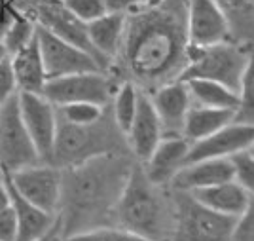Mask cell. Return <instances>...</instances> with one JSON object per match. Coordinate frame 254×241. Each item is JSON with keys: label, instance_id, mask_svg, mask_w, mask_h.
I'll return each instance as SVG.
<instances>
[{"label": "cell", "instance_id": "27", "mask_svg": "<svg viewBox=\"0 0 254 241\" xmlns=\"http://www.w3.org/2000/svg\"><path fill=\"white\" fill-rule=\"evenodd\" d=\"M57 241H152L146 240L142 236H138L135 232H129L120 226H95V228H87V230L76 232L70 236H63Z\"/></svg>", "mask_w": 254, "mask_h": 241}, {"label": "cell", "instance_id": "1", "mask_svg": "<svg viewBox=\"0 0 254 241\" xmlns=\"http://www.w3.org/2000/svg\"><path fill=\"white\" fill-rule=\"evenodd\" d=\"M188 0L148 2L126 17L124 38L116 59L126 80L142 91H154L173 82L188 63L186 34Z\"/></svg>", "mask_w": 254, "mask_h": 241}, {"label": "cell", "instance_id": "15", "mask_svg": "<svg viewBox=\"0 0 254 241\" xmlns=\"http://www.w3.org/2000/svg\"><path fill=\"white\" fill-rule=\"evenodd\" d=\"M161 139H163V131H161V124L156 116V110L152 106L150 95L140 89L137 112L131 122V127L126 133L127 147L131 150V154L137 158L138 163H144Z\"/></svg>", "mask_w": 254, "mask_h": 241}, {"label": "cell", "instance_id": "2", "mask_svg": "<svg viewBox=\"0 0 254 241\" xmlns=\"http://www.w3.org/2000/svg\"><path fill=\"white\" fill-rule=\"evenodd\" d=\"M66 169L59 209L64 207V236H70L93 228L101 215H112L131 165L118 154H103Z\"/></svg>", "mask_w": 254, "mask_h": 241}, {"label": "cell", "instance_id": "39", "mask_svg": "<svg viewBox=\"0 0 254 241\" xmlns=\"http://www.w3.org/2000/svg\"><path fill=\"white\" fill-rule=\"evenodd\" d=\"M148 2H156V0H148Z\"/></svg>", "mask_w": 254, "mask_h": 241}, {"label": "cell", "instance_id": "40", "mask_svg": "<svg viewBox=\"0 0 254 241\" xmlns=\"http://www.w3.org/2000/svg\"><path fill=\"white\" fill-rule=\"evenodd\" d=\"M44 241H52V240H44Z\"/></svg>", "mask_w": 254, "mask_h": 241}, {"label": "cell", "instance_id": "6", "mask_svg": "<svg viewBox=\"0 0 254 241\" xmlns=\"http://www.w3.org/2000/svg\"><path fill=\"white\" fill-rule=\"evenodd\" d=\"M103 118L91 126H74V124H66L59 118L52 165L72 167V165L84 163L95 156L114 154L112 148H114L116 139L110 133L108 127L101 126Z\"/></svg>", "mask_w": 254, "mask_h": 241}, {"label": "cell", "instance_id": "35", "mask_svg": "<svg viewBox=\"0 0 254 241\" xmlns=\"http://www.w3.org/2000/svg\"><path fill=\"white\" fill-rule=\"evenodd\" d=\"M105 10L110 13H124L129 15L138 8H142L144 4H148V0H103Z\"/></svg>", "mask_w": 254, "mask_h": 241}, {"label": "cell", "instance_id": "22", "mask_svg": "<svg viewBox=\"0 0 254 241\" xmlns=\"http://www.w3.org/2000/svg\"><path fill=\"white\" fill-rule=\"evenodd\" d=\"M235 112L224 108H209V106L191 105L184 118L182 137L188 143H195L199 139L212 135L214 131L222 129L224 126L232 124Z\"/></svg>", "mask_w": 254, "mask_h": 241}, {"label": "cell", "instance_id": "21", "mask_svg": "<svg viewBox=\"0 0 254 241\" xmlns=\"http://www.w3.org/2000/svg\"><path fill=\"white\" fill-rule=\"evenodd\" d=\"M15 82H17V91L25 93H42L44 84L48 82V76L44 71L42 55L38 48L36 36L25 48L10 55Z\"/></svg>", "mask_w": 254, "mask_h": 241}, {"label": "cell", "instance_id": "14", "mask_svg": "<svg viewBox=\"0 0 254 241\" xmlns=\"http://www.w3.org/2000/svg\"><path fill=\"white\" fill-rule=\"evenodd\" d=\"M148 95L159 124H161L163 137H182L184 118H186L188 108L191 106L186 84L180 80H173V82L156 87Z\"/></svg>", "mask_w": 254, "mask_h": 241}, {"label": "cell", "instance_id": "17", "mask_svg": "<svg viewBox=\"0 0 254 241\" xmlns=\"http://www.w3.org/2000/svg\"><path fill=\"white\" fill-rule=\"evenodd\" d=\"M4 182L10 192V207L13 209L15 219H17V241L52 240L55 226H57V215L38 209L31 201L21 198L6 178Z\"/></svg>", "mask_w": 254, "mask_h": 241}, {"label": "cell", "instance_id": "9", "mask_svg": "<svg viewBox=\"0 0 254 241\" xmlns=\"http://www.w3.org/2000/svg\"><path fill=\"white\" fill-rule=\"evenodd\" d=\"M13 190L38 209L57 215L61 205V169L50 163H34L11 173H2Z\"/></svg>", "mask_w": 254, "mask_h": 241}, {"label": "cell", "instance_id": "19", "mask_svg": "<svg viewBox=\"0 0 254 241\" xmlns=\"http://www.w3.org/2000/svg\"><path fill=\"white\" fill-rule=\"evenodd\" d=\"M195 201L209 207L214 213L226 217H241L245 211L253 207V190H247L235 180H228L222 184H214L209 188L188 192Z\"/></svg>", "mask_w": 254, "mask_h": 241}, {"label": "cell", "instance_id": "3", "mask_svg": "<svg viewBox=\"0 0 254 241\" xmlns=\"http://www.w3.org/2000/svg\"><path fill=\"white\" fill-rule=\"evenodd\" d=\"M112 219L116 226L135 232L146 240H173V199L161 186L150 182L140 163L129 169L112 209Z\"/></svg>", "mask_w": 254, "mask_h": 241}, {"label": "cell", "instance_id": "4", "mask_svg": "<svg viewBox=\"0 0 254 241\" xmlns=\"http://www.w3.org/2000/svg\"><path fill=\"white\" fill-rule=\"evenodd\" d=\"M253 65V53L249 44H239L233 40L188 50V63L177 80H211L230 87L237 93L247 69Z\"/></svg>", "mask_w": 254, "mask_h": 241}, {"label": "cell", "instance_id": "10", "mask_svg": "<svg viewBox=\"0 0 254 241\" xmlns=\"http://www.w3.org/2000/svg\"><path fill=\"white\" fill-rule=\"evenodd\" d=\"M17 103L23 124L27 127V133L31 137L40 163L52 165L53 147L59 126L57 106L52 105L42 93H25V91H17Z\"/></svg>", "mask_w": 254, "mask_h": 241}, {"label": "cell", "instance_id": "37", "mask_svg": "<svg viewBox=\"0 0 254 241\" xmlns=\"http://www.w3.org/2000/svg\"><path fill=\"white\" fill-rule=\"evenodd\" d=\"M10 57V52H8V48H6V44L0 40V63L4 61V59H8Z\"/></svg>", "mask_w": 254, "mask_h": 241}, {"label": "cell", "instance_id": "18", "mask_svg": "<svg viewBox=\"0 0 254 241\" xmlns=\"http://www.w3.org/2000/svg\"><path fill=\"white\" fill-rule=\"evenodd\" d=\"M233 180L232 165L228 158H214V160H199L182 165L180 171L171 180V188L180 192H193V190L209 188L214 184H222Z\"/></svg>", "mask_w": 254, "mask_h": 241}, {"label": "cell", "instance_id": "28", "mask_svg": "<svg viewBox=\"0 0 254 241\" xmlns=\"http://www.w3.org/2000/svg\"><path fill=\"white\" fill-rule=\"evenodd\" d=\"M105 108L106 106L97 105V103H68V105L59 106L57 114L66 124L91 126L105 116Z\"/></svg>", "mask_w": 254, "mask_h": 241}, {"label": "cell", "instance_id": "13", "mask_svg": "<svg viewBox=\"0 0 254 241\" xmlns=\"http://www.w3.org/2000/svg\"><path fill=\"white\" fill-rule=\"evenodd\" d=\"M254 143V126L232 122L222 129L214 131L212 135L190 143L184 165L199 160H214V158H230L232 154L253 147Z\"/></svg>", "mask_w": 254, "mask_h": 241}, {"label": "cell", "instance_id": "33", "mask_svg": "<svg viewBox=\"0 0 254 241\" xmlns=\"http://www.w3.org/2000/svg\"><path fill=\"white\" fill-rule=\"evenodd\" d=\"M230 241H254L253 207L247 209L241 217L235 219L232 234H230Z\"/></svg>", "mask_w": 254, "mask_h": 241}, {"label": "cell", "instance_id": "23", "mask_svg": "<svg viewBox=\"0 0 254 241\" xmlns=\"http://www.w3.org/2000/svg\"><path fill=\"white\" fill-rule=\"evenodd\" d=\"M186 89L190 93L191 105L209 106V108H224V110H233L237 108V93L230 87L211 82V80H186Z\"/></svg>", "mask_w": 254, "mask_h": 241}, {"label": "cell", "instance_id": "34", "mask_svg": "<svg viewBox=\"0 0 254 241\" xmlns=\"http://www.w3.org/2000/svg\"><path fill=\"white\" fill-rule=\"evenodd\" d=\"M0 241H17V219L11 207L0 211Z\"/></svg>", "mask_w": 254, "mask_h": 241}, {"label": "cell", "instance_id": "31", "mask_svg": "<svg viewBox=\"0 0 254 241\" xmlns=\"http://www.w3.org/2000/svg\"><path fill=\"white\" fill-rule=\"evenodd\" d=\"M61 4L74 19L84 25L95 21L97 17L106 13L103 0H61Z\"/></svg>", "mask_w": 254, "mask_h": 241}, {"label": "cell", "instance_id": "20", "mask_svg": "<svg viewBox=\"0 0 254 241\" xmlns=\"http://www.w3.org/2000/svg\"><path fill=\"white\" fill-rule=\"evenodd\" d=\"M126 17L124 13H110L106 11L105 15L97 17L95 21L85 25V32L89 44L97 53V57L101 59V63L105 67L108 61L116 59L122 38H124V29H126Z\"/></svg>", "mask_w": 254, "mask_h": 241}, {"label": "cell", "instance_id": "12", "mask_svg": "<svg viewBox=\"0 0 254 241\" xmlns=\"http://www.w3.org/2000/svg\"><path fill=\"white\" fill-rule=\"evenodd\" d=\"M186 34L191 48H207L232 40L228 17L216 0H188Z\"/></svg>", "mask_w": 254, "mask_h": 241}, {"label": "cell", "instance_id": "38", "mask_svg": "<svg viewBox=\"0 0 254 241\" xmlns=\"http://www.w3.org/2000/svg\"><path fill=\"white\" fill-rule=\"evenodd\" d=\"M0 178H2V171H0Z\"/></svg>", "mask_w": 254, "mask_h": 241}, {"label": "cell", "instance_id": "25", "mask_svg": "<svg viewBox=\"0 0 254 241\" xmlns=\"http://www.w3.org/2000/svg\"><path fill=\"white\" fill-rule=\"evenodd\" d=\"M138 95H140V89L137 85L129 80H124L116 87V91L110 99L112 101V120L124 137H126L127 129L131 127V122L137 112Z\"/></svg>", "mask_w": 254, "mask_h": 241}, {"label": "cell", "instance_id": "32", "mask_svg": "<svg viewBox=\"0 0 254 241\" xmlns=\"http://www.w3.org/2000/svg\"><path fill=\"white\" fill-rule=\"evenodd\" d=\"M17 93V82H15V74L11 67V59H4L0 63V105L4 101H8L10 97Z\"/></svg>", "mask_w": 254, "mask_h": 241}, {"label": "cell", "instance_id": "5", "mask_svg": "<svg viewBox=\"0 0 254 241\" xmlns=\"http://www.w3.org/2000/svg\"><path fill=\"white\" fill-rule=\"evenodd\" d=\"M173 240L171 241H230L233 217L214 213L188 192L173 190Z\"/></svg>", "mask_w": 254, "mask_h": 241}, {"label": "cell", "instance_id": "8", "mask_svg": "<svg viewBox=\"0 0 254 241\" xmlns=\"http://www.w3.org/2000/svg\"><path fill=\"white\" fill-rule=\"evenodd\" d=\"M114 91V82L105 71H89L48 80L44 84L42 95L55 106L68 103H97L108 106Z\"/></svg>", "mask_w": 254, "mask_h": 241}, {"label": "cell", "instance_id": "24", "mask_svg": "<svg viewBox=\"0 0 254 241\" xmlns=\"http://www.w3.org/2000/svg\"><path fill=\"white\" fill-rule=\"evenodd\" d=\"M228 17L233 42L249 44L253 38V2L254 0H216Z\"/></svg>", "mask_w": 254, "mask_h": 241}, {"label": "cell", "instance_id": "30", "mask_svg": "<svg viewBox=\"0 0 254 241\" xmlns=\"http://www.w3.org/2000/svg\"><path fill=\"white\" fill-rule=\"evenodd\" d=\"M232 165L233 180L239 182L247 190L254 188V152L253 147L243 148L228 158Z\"/></svg>", "mask_w": 254, "mask_h": 241}, {"label": "cell", "instance_id": "11", "mask_svg": "<svg viewBox=\"0 0 254 241\" xmlns=\"http://www.w3.org/2000/svg\"><path fill=\"white\" fill-rule=\"evenodd\" d=\"M36 40L42 55L44 71L48 80L61 78L68 74L89 73V71H103L95 57L91 53L76 48L74 44L66 42L63 38L55 36L53 32L44 29L36 23Z\"/></svg>", "mask_w": 254, "mask_h": 241}, {"label": "cell", "instance_id": "26", "mask_svg": "<svg viewBox=\"0 0 254 241\" xmlns=\"http://www.w3.org/2000/svg\"><path fill=\"white\" fill-rule=\"evenodd\" d=\"M34 36H36V21L32 19L29 13H25L23 10L15 8L13 21H11L10 29H8V32L2 38V42L6 44L10 55H13L21 48H25Z\"/></svg>", "mask_w": 254, "mask_h": 241}, {"label": "cell", "instance_id": "16", "mask_svg": "<svg viewBox=\"0 0 254 241\" xmlns=\"http://www.w3.org/2000/svg\"><path fill=\"white\" fill-rule=\"evenodd\" d=\"M188 147L190 143L184 137H163L148 160L140 163L150 182L161 188L169 186L171 180L184 165Z\"/></svg>", "mask_w": 254, "mask_h": 241}, {"label": "cell", "instance_id": "29", "mask_svg": "<svg viewBox=\"0 0 254 241\" xmlns=\"http://www.w3.org/2000/svg\"><path fill=\"white\" fill-rule=\"evenodd\" d=\"M233 122L254 126V93H253V65L247 69L241 85L237 89V108Z\"/></svg>", "mask_w": 254, "mask_h": 241}, {"label": "cell", "instance_id": "7", "mask_svg": "<svg viewBox=\"0 0 254 241\" xmlns=\"http://www.w3.org/2000/svg\"><path fill=\"white\" fill-rule=\"evenodd\" d=\"M40 163L19 114L17 93L0 105V171L11 173Z\"/></svg>", "mask_w": 254, "mask_h": 241}, {"label": "cell", "instance_id": "36", "mask_svg": "<svg viewBox=\"0 0 254 241\" xmlns=\"http://www.w3.org/2000/svg\"><path fill=\"white\" fill-rule=\"evenodd\" d=\"M8 207H10V192H8L4 178H0V211L8 209Z\"/></svg>", "mask_w": 254, "mask_h": 241}]
</instances>
